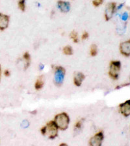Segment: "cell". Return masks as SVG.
Instances as JSON below:
<instances>
[{
    "label": "cell",
    "mask_w": 130,
    "mask_h": 146,
    "mask_svg": "<svg viewBox=\"0 0 130 146\" xmlns=\"http://www.w3.org/2000/svg\"><path fill=\"white\" fill-rule=\"evenodd\" d=\"M120 112L125 117H127L130 114V100H127L124 103L119 105Z\"/></svg>",
    "instance_id": "obj_8"
},
{
    "label": "cell",
    "mask_w": 130,
    "mask_h": 146,
    "mask_svg": "<svg viewBox=\"0 0 130 146\" xmlns=\"http://www.w3.org/2000/svg\"><path fill=\"white\" fill-rule=\"evenodd\" d=\"M98 54V47L96 44H93L91 46L90 49V55L91 56H95Z\"/></svg>",
    "instance_id": "obj_15"
},
{
    "label": "cell",
    "mask_w": 130,
    "mask_h": 146,
    "mask_svg": "<svg viewBox=\"0 0 130 146\" xmlns=\"http://www.w3.org/2000/svg\"><path fill=\"white\" fill-rule=\"evenodd\" d=\"M44 76L43 75H41L40 76L39 78L37 79V81L35 82V88L37 90H40L43 88V86L44 85Z\"/></svg>",
    "instance_id": "obj_12"
},
{
    "label": "cell",
    "mask_w": 130,
    "mask_h": 146,
    "mask_svg": "<svg viewBox=\"0 0 130 146\" xmlns=\"http://www.w3.org/2000/svg\"><path fill=\"white\" fill-rule=\"evenodd\" d=\"M60 146H63V145H67V143H61V144L59 145Z\"/></svg>",
    "instance_id": "obj_22"
},
{
    "label": "cell",
    "mask_w": 130,
    "mask_h": 146,
    "mask_svg": "<svg viewBox=\"0 0 130 146\" xmlns=\"http://www.w3.org/2000/svg\"><path fill=\"white\" fill-rule=\"evenodd\" d=\"M83 121H84V119H80L79 121H78L77 123L75 124V126H74L75 129H76V130H79V129H81Z\"/></svg>",
    "instance_id": "obj_18"
},
{
    "label": "cell",
    "mask_w": 130,
    "mask_h": 146,
    "mask_svg": "<svg viewBox=\"0 0 130 146\" xmlns=\"http://www.w3.org/2000/svg\"><path fill=\"white\" fill-rule=\"evenodd\" d=\"M25 1L26 0H19L18 7L21 11L24 12L25 10Z\"/></svg>",
    "instance_id": "obj_17"
},
{
    "label": "cell",
    "mask_w": 130,
    "mask_h": 146,
    "mask_svg": "<svg viewBox=\"0 0 130 146\" xmlns=\"http://www.w3.org/2000/svg\"><path fill=\"white\" fill-rule=\"evenodd\" d=\"M85 79V75L81 72H77L76 74L75 75L74 78V84L76 86H80L81 85L83 81Z\"/></svg>",
    "instance_id": "obj_11"
},
{
    "label": "cell",
    "mask_w": 130,
    "mask_h": 146,
    "mask_svg": "<svg viewBox=\"0 0 130 146\" xmlns=\"http://www.w3.org/2000/svg\"><path fill=\"white\" fill-rule=\"evenodd\" d=\"M1 66H0V81H1Z\"/></svg>",
    "instance_id": "obj_23"
},
{
    "label": "cell",
    "mask_w": 130,
    "mask_h": 146,
    "mask_svg": "<svg viewBox=\"0 0 130 146\" xmlns=\"http://www.w3.org/2000/svg\"><path fill=\"white\" fill-rule=\"evenodd\" d=\"M9 16L0 13V30L4 31L8 27L9 24Z\"/></svg>",
    "instance_id": "obj_9"
},
{
    "label": "cell",
    "mask_w": 130,
    "mask_h": 146,
    "mask_svg": "<svg viewBox=\"0 0 130 146\" xmlns=\"http://www.w3.org/2000/svg\"><path fill=\"white\" fill-rule=\"evenodd\" d=\"M63 52L66 55H73V49L70 46H65L63 49Z\"/></svg>",
    "instance_id": "obj_14"
},
{
    "label": "cell",
    "mask_w": 130,
    "mask_h": 146,
    "mask_svg": "<svg viewBox=\"0 0 130 146\" xmlns=\"http://www.w3.org/2000/svg\"><path fill=\"white\" fill-rule=\"evenodd\" d=\"M42 135L48 136L51 140L55 139L58 135V127L54 121H50L41 129Z\"/></svg>",
    "instance_id": "obj_1"
},
{
    "label": "cell",
    "mask_w": 130,
    "mask_h": 146,
    "mask_svg": "<svg viewBox=\"0 0 130 146\" xmlns=\"http://www.w3.org/2000/svg\"><path fill=\"white\" fill-rule=\"evenodd\" d=\"M57 7L59 9H60V11L64 13H67L70 10V4L68 1L59 0L57 1Z\"/></svg>",
    "instance_id": "obj_10"
},
{
    "label": "cell",
    "mask_w": 130,
    "mask_h": 146,
    "mask_svg": "<svg viewBox=\"0 0 130 146\" xmlns=\"http://www.w3.org/2000/svg\"><path fill=\"white\" fill-rule=\"evenodd\" d=\"M66 74V70L62 66H56L55 68V75H54V82L55 85L61 86L62 85L64 77Z\"/></svg>",
    "instance_id": "obj_4"
},
{
    "label": "cell",
    "mask_w": 130,
    "mask_h": 146,
    "mask_svg": "<svg viewBox=\"0 0 130 146\" xmlns=\"http://www.w3.org/2000/svg\"><path fill=\"white\" fill-rule=\"evenodd\" d=\"M104 136L102 131L98 132L90 140L89 144L92 146H100L102 143Z\"/></svg>",
    "instance_id": "obj_5"
},
{
    "label": "cell",
    "mask_w": 130,
    "mask_h": 146,
    "mask_svg": "<svg viewBox=\"0 0 130 146\" xmlns=\"http://www.w3.org/2000/svg\"><path fill=\"white\" fill-rule=\"evenodd\" d=\"M4 75H5V77H9V76H10V75H11L10 71H9V70H5Z\"/></svg>",
    "instance_id": "obj_21"
},
{
    "label": "cell",
    "mask_w": 130,
    "mask_h": 146,
    "mask_svg": "<svg viewBox=\"0 0 130 146\" xmlns=\"http://www.w3.org/2000/svg\"><path fill=\"white\" fill-rule=\"evenodd\" d=\"M120 53L126 57H129L130 55V41L129 40L127 41L122 42L120 45Z\"/></svg>",
    "instance_id": "obj_7"
},
{
    "label": "cell",
    "mask_w": 130,
    "mask_h": 146,
    "mask_svg": "<svg viewBox=\"0 0 130 146\" xmlns=\"http://www.w3.org/2000/svg\"><path fill=\"white\" fill-rule=\"evenodd\" d=\"M121 69V62L119 60H113L110 62L109 75L111 78L117 80L119 78V74Z\"/></svg>",
    "instance_id": "obj_3"
},
{
    "label": "cell",
    "mask_w": 130,
    "mask_h": 146,
    "mask_svg": "<svg viewBox=\"0 0 130 146\" xmlns=\"http://www.w3.org/2000/svg\"><path fill=\"white\" fill-rule=\"evenodd\" d=\"M70 36L74 43H77L78 41H79V38H78V34L76 31H72L71 32Z\"/></svg>",
    "instance_id": "obj_16"
},
{
    "label": "cell",
    "mask_w": 130,
    "mask_h": 146,
    "mask_svg": "<svg viewBox=\"0 0 130 146\" xmlns=\"http://www.w3.org/2000/svg\"><path fill=\"white\" fill-rule=\"evenodd\" d=\"M103 0H93V5L94 6L96 7H98L103 3Z\"/></svg>",
    "instance_id": "obj_19"
},
{
    "label": "cell",
    "mask_w": 130,
    "mask_h": 146,
    "mask_svg": "<svg viewBox=\"0 0 130 146\" xmlns=\"http://www.w3.org/2000/svg\"><path fill=\"white\" fill-rule=\"evenodd\" d=\"M23 57L24 58L25 61V70H27L28 68L29 67L30 64H31V56L30 54L28 52H25L23 54Z\"/></svg>",
    "instance_id": "obj_13"
},
{
    "label": "cell",
    "mask_w": 130,
    "mask_h": 146,
    "mask_svg": "<svg viewBox=\"0 0 130 146\" xmlns=\"http://www.w3.org/2000/svg\"><path fill=\"white\" fill-rule=\"evenodd\" d=\"M58 129L61 131L67 130L70 123V117L66 112H62L57 114L54 119Z\"/></svg>",
    "instance_id": "obj_2"
},
{
    "label": "cell",
    "mask_w": 130,
    "mask_h": 146,
    "mask_svg": "<svg viewBox=\"0 0 130 146\" xmlns=\"http://www.w3.org/2000/svg\"><path fill=\"white\" fill-rule=\"evenodd\" d=\"M89 35L88 33V32L87 31H84L83 33L82 34V36H81V39L83 40H86L89 38Z\"/></svg>",
    "instance_id": "obj_20"
},
{
    "label": "cell",
    "mask_w": 130,
    "mask_h": 146,
    "mask_svg": "<svg viewBox=\"0 0 130 146\" xmlns=\"http://www.w3.org/2000/svg\"><path fill=\"white\" fill-rule=\"evenodd\" d=\"M116 7H117V3L115 2H111L107 5L105 13V18L106 21H109L112 18L113 14L115 12Z\"/></svg>",
    "instance_id": "obj_6"
}]
</instances>
